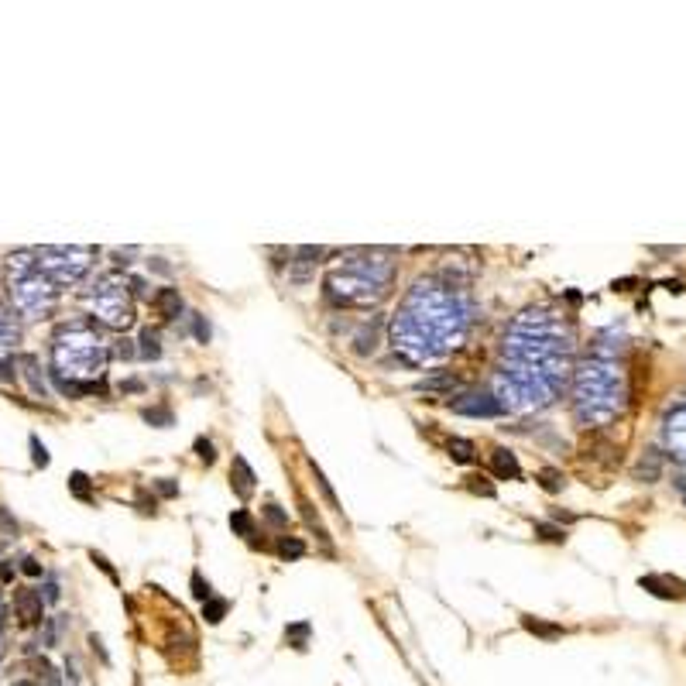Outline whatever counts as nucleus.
Wrapping results in <instances>:
<instances>
[{"label":"nucleus","mask_w":686,"mask_h":686,"mask_svg":"<svg viewBox=\"0 0 686 686\" xmlns=\"http://www.w3.org/2000/svg\"><path fill=\"white\" fill-rule=\"evenodd\" d=\"M110 361V347L93 320L62 323L52 336V374L66 381H93Z\"/></svg>","instance_id":"5"},{"label":"nucleus","mask_w":686,"mask_h":686,"mask_svg":"<svg viewBox=\"0 0 686 686\" xmlns=\"http://www.w3.org/2000/svg\"><path fill=\"white\" fill-rule=\"evenodd\" d=\"M639 587L648 590V594H655V597H662V601H673V597H686V583L683 580H676V576H642L639 580Z\"/></svg>","instance_id":"12"},{"label":"nucleus","mask_w":686,"mask_h":686,"mask_svg":"<svg viewBox=\"0 0 686 686\" xmlns=\"http://www.w3.org/2000/svg\"><path fill=\"white\" fill-rule=\"evenodd\" d=\"M313 474H316V484H320V491H323L326 505H329V508H333V512H340V515H343V508H340V501H336V494H333V487L326 484L323 470H320V467H316V463H313Z\"/></svg>","instance_id":"30"},{"label":"nucleus","mask_w":686,"mask_h":686,"mask_svg":"<svg viewBox=\"0 0 686 686\" xmlns=\"http://www.w3.org/2000/svg\"><path fill=\"white\" fill-rule=\"evenodd\" d=\"M374 340H378V329H374V326H364L361 333H357V347H354V350H357L361 357H367V354H374V347H378Z\"/></svg>","instance_id":"26"},{"label":"nucleus","mask_w":686,"mask_h":686,"mask_svg":"<svg viewBox=\"0 0 686 686\" xmlns=\"http://www.w3.org/2000/svg\"><path fill=\"white\" fill-rule=\"evenodd\" d=\"M17 343H21V329L14 323V316L0 306V361H10Z\"/></svg>","instance_id":"13"},{"label":"nucleus","mask_w":686,"mask_h":686,"mask_svg":"<svg viewBox=\"0 0 686 686\" xmlns=\"http://www.w3.org/2000/svg\"><path fill=\"white\" fill-rule=\"evenodd\" d=\"M470 491L474 494H484V498H494V484L487 477H470Z\"/></svg>","instance_id":"40"},{"label":"nucleus","mask_w":686,"mask_h":686,"mask_svg":"<svg viewBox=\"0 0 686 686\" xmlns=\"http://www.w3.org/2000/svg\"><path fill=\"white\" fill-rule=\"evenodd\" d=\"M628 385L625 371L614 357H597L590 354L583 364L573 371V415L580 426H607L625 412Z\"/></svg>","instance_id":"4"},{"label":"nucleus","mask_w":686,"mask_h":686,"mask_svg":"<svg viewBox=\"0 0 686 686\" xmlns=\"http://www.w3.org/2000/svg\"><path fill=\"white\" fill-rule=\"evenodd\" d=\"M21 569H24V573H28V576H41V566L35 563V560H31V556H28V560H21Z\"/></svg>","instance_id":"44"},{"label":"nucleus","mask_w":686,"mask_h":686,"mask_svg":"<svg viewBox=\"0 0 686 686\" xmlns=\"http://www.w3.org/2000/svg\"><path fill=\"white\" fill-rule=\"evenodd\" d=\"M45 601H48V604L59 601V583H45Z\"/></svg>","instance_id":"46"},{"label":"nucleus","mask_w":686,"mask_h":686,"mask_svg":"<svg viewBox=\"0 0 686 686\" xmlns=\"http://www.w3.org/2000/svg\"><path fill=\"white\" fill-rule=\"evenodd\" d=\"M539 484L546 487L549 494H556V491H563V484H566L563 470H556V467H542V470H539Z\"/></svg>","instance_id":"24"},{"label":"nucleus","mask_w":686,"mask_h":686,"mask_svg":"<svg viewBox=\"0 0 686 686\" xmlns=\"http://www.w3.org/2000/svg\"><path fill=\"white\" fill-rule=\"evenodd\" d=\"M395 282V261L385 251H347L326 268V299L343 309H371L378 306Z\"/></svg>","instance_id":"3"},{"label":"nucleus","mask_w":686,"mask_h":686,"mask_svg":"<svg viewBox=\"0 0 686 686\" xmlns=\"http://www.w3.org/2000/svg\"><path fill=\"white\" fill-rule=\"evenodd\" d=\"M14 611H17L21 625H38V621H45V597H41V590L21 587L14 594Z\"/></svg>","instance_id":"11"},{"label":"nucleus","mask_w":686,"mask_h":686,"mask_svg":"<svg viewBox=\"0 0 686 686\" xmlns=\"http://www.w3.org/2000/svg\"><path fill=\"white\" fill-rule=\"evenodd\" d=\"M89 560H93V563L100 566V569H103V573H107V576H110V580H117V573H114V566L107 563V560H103V556H100V553H89Z\"/></svg>","instance_id":"43"},{"label":"nucleus","mask_w":686,"mask_h":686,"mask_svg":"<svg viewBox=\"0 0 686 686\" xmlns=\"http://www.w3.org/2000/svg\"><path fill=\"white\" fill-rule=\"evenodd\" d=\"M14 686H35V683H28V680H21V683H14Z\"/></svg>","instance_id":"49"},{"label":"nucleus","mask_w":686,"mask_h":686,"mask_svg":"<svg viewBox=\"0 0 686 686\" xmlns=\"http://www.w3.org/2000/svg\"><path fill=\"white\" fill-rule=\"evenodd\" d=\"M114 354H117L121 361H131V357H137V347H134V340H127V336H124V340L114 343Z\"/></svg>","instance_id":"36"},{"label":"nucleus","mask_w":686,"mask_h":686,"mask_svg":"<svg viewBox=\"0 0 686 686\" xmlns=\"http://www.w3.org/2000/svg\"><path fill=\"white\" fill-rule=\"evenodd\" d=\"M193 333H196V340L200 343H209V323H206V316H200V313H193Z\"/></svg>","instance_id":"34"},{"label":"nucleus","mask_w":686,"mask_h":686,"mask_svg":"<svg viewBox=\"0 0 686 686\" xmlns=\"http://www.w3.org/2000/svg\"><path fill=\"white\" fill-rule=\"evenodd\" d=\"M419 388H422V392H443V388H456V378H453V374L426 378V381H419Z\"/></svg>","instance_id":"32"},{"label":"nucleus","mask_w":686,"mask_h":686,"mask_svg":"<svg viewBox=\"0 0 686 686\" xmlns=\"http://www.w3.org/2000/svg\"><path fill=\"white\" fill-rule=\"evenodd\" d=\"M141 415H144V422H151V426H158V429H168V426L175 422V415H172V408H168V405H155V408H144Z\"/></svg>","instance_id":"21"},{"label":"nucleus","mask_w":686,"mask_h":686,"mask_svg":"<svg viewBox=\"0 0 686 686\" xmlns=\"http://www.w3.org/2000/svg\"><path fill=\"white\" fill-rule=\"evenodd\" d=\"M662 446L669 449L673 460L686 463V402L673 405L662 419Z\"/></svg>","instance_id":"9"},{"label":"nucleus","mask_w":686,"mask_h":686,"mask_svg":"<svg viewBox=\"0 0 686 686\" xmlns=\"http://www.w3.org/2000/svg\"><path fill=\"white\" fill-rule=\"evenodd\" d=\"M573 364V329L549 309H525L508 326L494 395L505 412H535L563 395Z\"/></svg>","instance_id":"1"},{"label":"nucleus","mask_w":686,"mask_h":686,"mask_svg":"<svg viewBox=\"0 0 686 686\" xmlns=\"http://www.w3.org/2000/svg\"><path fill=\"white\" fill-rule=\"evenodd\" d=\"M491 474L498 477V481H515L522 470H519V460H515V453L512 449H505V446H498L494 453H491Z\"/></svg>","instance_id":"14"},{"label":"nucleus","mask_w":686,"mask_h":686,"mask_svg":"<svg viewBox=\"0 0 686 686\" xmlns=\"http://www.w3.org/2000/svg\"><path fill=\"white\" fill-rule=\"evenodd\" d=\"M21 378L28 381V388L38 395V398H48V385H45V374H41L38 367V357L35 354H21Z\"/></svg>","instance_id":"15"},{"label":"nucleus","mask_w":686,"mask_h":686,"mask_svg":"<svg viewBox=\"0 0 686 686\" xmlns=\"http://www.w3.org/2000/svg\"><path fill=\"white\" fill-rule=\"evenodd\" d=\"M10 275V302L24 320H45L59 306V285L38 268V251L24 247L7 258Z\"/></svg>","instance_id":"6"},{"label":"nucleus","mask_w":686,"mask_h":686,"mask_svg":"<svg viewBox=\"0 0 686 686\" xmlns=\"http://www.w3.org/2000/svg\"><path fill=\"white\" fill-rule=\"evenodd\" d=\"M449 408L456 415H470V419H498V415H505V405L498 402L494 392H467V395L453 398Z\"/></svg>","instance_id":"10"},{"label":"nucleus","mask_w":686,"mask_h":686,"mask_svg":"<svg viewBox=\"0 0 686 686\" xmlns=\"http://www.w3.org/2000/svg\"><path fill=\"white\" fill-rule=\"evenodd\" d=\"M193 594H196V597H200L202 604H206V601H209V597H213V594H209V580H202V573H200V569H196V573H193Z\"/></svg>","instance_id":"35"},{"label":"nucleus","mask_w":686,"mask_h":686,"mask_svg":"<svg viewBox=\"0 0 686 686\" xmlns=\"http://www.w3.org/2000/svg\"><path fill=\"white\" fill-rule=\"evenodd\" d=\"M522 625H525V632H532V635H539V639H560V635H563V628H560V625L539 621V618H532V614H525Z\"/></svg>","instance_id":"19"},{"label":"nucleus","mask_w":686,"mask_h":686,"mask_svg":"<svg viewBox=\"0 0 686 686\" xmlns=\"http://www.w3.org/2000/svg\"><path fill=\"white\" fill-rule=\"evenodd\" d=\"M14 374H17V371H14V364L0 361V381H14Z\"/></svg>","instance_id":"45"},{"label":"nucleus","mask_w":686,"mask_h":686,"mask_svg":"<svg viewBox=\"0 0 686 686\" xmlns=\"http://www.w3.org/2000/svg\"><path fill=\"white\" fill-rule=\"evenodd\" d=\"M535 535H539L542 542H566L563 528H556V525H549V522H535Z\"/></svg>","instance_id":"29"},{"label":"nucleus","mask_w":686,"mask_h":686,"mask_svg":"<svg viewBox=\"0 0 686 686\" xmlns=\"http://www.w3.org/2000/svg\"><path fill=\"white\" fill-rule=\"evenodd\" d=\"M82 306L89 309V320L107 329H127L134 323V302H131V292H127V282L121 275H103L96 278V285L82 295Z\"/></svg>","instance_id":"7"},{"label":"nucleus","mask_w":686,"mask_h":686,"mask_svg":"<svg viewBox=\"0 0 686 686\" xmlns=\"http://www.w3.org/2000/svg\"><path fill=\"white\" fill-rule=\"evenodd\" d=\"M254 470H251V463L244 460V456H234V463H230V487L241 494V498H251V491H254Z\"/></svg>","instance_id":"16"},{"label":"nucleus","mask_w":686,"mask_h":686,"mask_svg":"<svg viewBox=\"0 0 686 686\" xmlns=\"http://www.w3.org/2000/svg\"><path fill=\"white\" fill-rule=\"evenodd\" d=\"M230 528H234L237 535H251V532H254V525H251V515H247L244 508H237V512L230 515Z\"/></svg>","instance_id":"33"},{"label":"nucleus","mask_w":686,"mask_h":686,"mask_svg":"<svg viewBox=\"0 0 686 686\" xmlns=\"http://www.w3.org/2000/svg\"><path fill=\"white\" fill-rule=\"evenodd\" d=\"M69 491H73L80 501H89V498H93V491H89V477H86V474H80V470L69 477Z\"/></svg>","instance_id":"31"},{"label":"nucleus","mask_w":686,"mask_h":686,"mask_svg":"<svg viewBox=\"0 0 686 686\" xmlns=\"http://www.w3.org/2000/svg\"><path fill=\"white\" fill-rule=\"evenodd\" d=\"M285 639H288V646L306 648V642H309V625H306V621H299V625L285 628Z\"/></svg>","instance_id":"28"},{"label":"nucleus","mask_w":686,"mask_h":686,"mask_svg":"<svg viewBox=\"0 0 686 686\" xmlns=\"http://www.w3.org/2000/svg\"><path fill=\"white\" fill-rule=\"evenodd\" d=\"M264 515H268V522H271V525H288V515H285L275 501H268V505H264Z\"/></svg>","instance_id":"38"},{"label":"nucleus","mask_w":686,"mask_h":686,"mask_svg":"<svg viewBox=\"0 0 686 686\" xmlns=\"http://www.w3.org/2000/svg\"><path fill=\"white\" fill-rule=\"evenodd\" d=\"M137 508H141V512H144V515H155V512H158V508H155V498H148V494H144V491H141V494H137Z\"/></svg>","instance_id":"42"},{"label":"nucleus","mask_w":686,"mask_h":686,"mask_svg":"<svg viewBox=\"0 0 686 686\" xmlns=\"http://www.w3.org/2000/svg\"><path fill=\"white\" fill-rule=\"evenodd\" d=\"M151 268H155V271H162V275H168V271H172V268L165 264L162 258H151Z\"/></svg>","instance_id":"47"},{"label":"nucleus","mask_w":686,"mask_h":686,"mask_svg":"<svg viewBox=\"0 0 686 686\" xmlns=\"http://www.w3.org/2000/svg\"><path fill=\"white\" fill-rule=\"evenodd\" d=\"M299 508H302V519H306V525H309V528H316V532H320V539H323V542H329V532H326V525L320 522V515H316V512H313V501H309V498H302V494H299Z\"/></svg>","instance_id":"20"},{"label":"nucleus","mask_w":686,"mask_h":686,"mask_svg":"<svg viewBox=\"0 0 686 686\" xmlns=\"http://www.w3.org/2000/svg\"><path fill=\"white\" fill-rule=\"evenodd\" d=\"M93 258H96V247H62V244H48V247H38V268L59 285H76L89 275L93 268Z\"/></svg>","instance_id":"8"},{"label":"nucleus","mask_w":686,"mask_h":686,"mask_svg":"<svg viewBox=\"0 0 686 686\" xmlns=\"http://www.w3.org/2000/svg\"><path fill=\"white\" fill-rule=\"evenodd\" d=\"M151 484H155V491H158L162 498H175V494H179V484H175V481H168V477H162V481H151Z\"/></svg>","instance_id":"41"},{"label":"nucleus","mask_w":686,"mask_h":686,"mask_svg":"<svg viewBox=\"0 0 686 686\" xmlns=\"http://www.w3.org/2000/svg\"><path fill=\"white\" fill-rule=\"evenodd\" d=\"M137 343H141L137 354H141L144 361H158V357H162V343H158V333H155L151 326L141 329V340H137Z\"/></svg>","instance_id":"18"},{"label":"nucleus","mask_w":686,"mask_h":686,"mask_svg":"<svg viewBox=\"0 0 686 686\" xmlns=\"http://www.w3.org/2000/svg\"><path fill=\"white\" fill-rule=\"evenodd\" d=\"M31 460L35 467H48V449L38 443V436H31Z\"/></svg>","instance_id":"39"},{"label":"nucleus","mask_w":686,"mask_h":686,"mask_svg":"<svg viewBox=\"0 0 686 686\" xmlns=\"http://www.w3.org/2000/svg\"><path fill=\"white\" fill-rule=\"evenodd\" d=\"M196 456H200L202 463H213V460H216V449H213V443H209L206 436L196 440Z\"/></svg>","instance_id":"37"},{"label":"nucleus","mask_w":686,"mask_h":686,"mask_svg":"<svg viewBox=\"0 0 686 686\" xmlns=\"http://www.w3.org/2000/svg\"><path fill=\"white\" fill-rule=\"evenodd\" d=\"M635 477H646V481H655V477H659V449H648V460L639 463Z\"/></svg>","instance_id":"27"},{"label":"nucleus","mask_w":686,"mask_h":686,"mask_svg":"<svg viewBox=\"0 0 686 686\" xmlns=\"http://www.w3.org/2000/svg\"><path fill=\"white\" fill-rule=\"evenodd\" d=\"M278 556H282V560H299V556H306V542L295 539V535H282V539H278Z\"/></svg>","instance_id":"22"},{"label":"nucleus","mask_w":686,"mask_h":686,"mask_svg":"<svg viewBox=\"0 0 686 686\" xmlns=\"http://www.w3.org/2000/svg\"><path fill=\"white\" fill-rule=\"evenodd\" d=\"M676 487L683 491V498H686V477H676Z\"/></svg>","instance_id":"48"},{"label":"nucleus","mask_w":686,"mask_h":686,"mask_svg":"<svg viewBox=\"0 0 686 686\" xmlns=\"http://www.w3.org/2000/svg\"><path fill=\"white\" fill-rule=\"evenodd\" d=\"M449 456H453L456 463H470V460H474V443L463 440V436H453V440H449Z\"/></svg>","instance_id":"23"},{"label":"nucleus","mask_w":686,"mask_h":686,"mask_svg":"<svg viewBox=\"0 0 686 686\" xmlns=\"http://www.w3.org/2000/svg\"><path fill=\"white\" fill-rule=\"evenodd\" d=\"M227 607H230V604H227L223 597H209V601L202 604V618H206L209 625H220V621H223V614H227Z\"/></svg>","instance_id":"25"},{"label":"nucleus","mask_w":686,"mask_h":686,"mask_svg":"<svg viewBox=\"0 0 686 686\" xmlns=\"http://www.w3.org/2000/svg\"><path fill=\"white\" fill-rule=\"evenodd\" d=\"M155 309H158V316L162 320H175L179 313H182V295H179V288H158L155 292Z\"/></svg>","instance_id":"17"},{"label":"nucleus","mask_w":686,"mask_h":686,"mask_svg":"<svg viewBox=\"0 0 686 686\" xmlns=\"http://www.w3.org/2000/svg\"><path fill=\"white\" fill-rule=\"evenodd\" d=\"M470 326V299L460 285L440 275L419 278L405 292L398 313L392 316L388 336L405 364L422 367L456 350Z\"/></svg>","instance_id":"2"}]
</instances>
